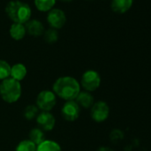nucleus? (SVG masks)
<instances>
[{"instance_id":"obj_19","label":"nucleus","mask_w":151,"mask_h":151,"mask_svg":"<svg viewBox=\"0 0 151 151\" xmlns=\"http://www.w3.org/2000/svg\"><path fill=\"white\" fill-rule=\"evenodd\" d=\"M11 65L5 60H0V81L10 78Z\"/></svg>"},{"instance_id":"obj_3","label":"nucleus","mask_w":151,"mask_h":151,"mask_svg":"<svg viewBox=\"0 0 151 151\" xmlns=\"http://www.w3.org/2000/svg\"><path fill=\"white\" fill-rule=\"evenodd\" d=\"M22 89L21 82L8 78L0 83V97L9 104L17 102L22 97Z\"/></svg>"},{"instance_id":"obj_5","label":"nucleus","mask_w":151,"mask_h":151,"mask_svg":"<svg viewBox=\"0 0 151 151\" xmlns=\"http://www.w3.org/2000/svg\"><path fill=\"white\" fill-rule=\"evenodd\" d=\"M57 103V96L51 90L41 91L36 99V106L41 111L50 112Z\"/></svg>"},{"instance_id":"obj_4","label":"nucleus","mask_w":151,"mask_h":151,"mask_svg":"<svg viewBox=\"0 0 151 151\" xmlns=\"http://www.w3.org/2000/svg\"><path fill=\"white\" fill-rule=\"evenodd\" d=\"M80 86L84 91L92 93L96 91L101 84V78L99 72L93 69H88L84 72L80 80Z\"/></svg>"},{"instance_id":"obj_24","label":"nucleus","mask_w":151,"mask_h":151,"mask_svg":"<svg viewBox=\"0 0 151 151\" xmlns=\"http://www.w3.org/2000/svg\"><path fill=\"white\" fill-rule=\"evenodd\" d=\"M61 1H66V2H69V1H71V0H61Z\"/></svg>"},{"instance_id":"obj_20","label":"nucleus","mask_w":151,"mask_h":151,"mask_svg":"<svg viewBox=\"0 0 151 151\" xmlns=\"http://www.w3.org/2000/svg\"><path fill=\"white\" fill-rule=\"evenodd\" d=\"M39 109L36 105H28L23 110V116L27 120H32L37 116Z\"/></svg>"},{"instance_id":"obj_21","label":"nucleus","mask_w":151,"mask_h":151,"mask_svg":"<svg viewBox=\"0 0 151 151\" xmlns=\"http://www.w3.org/2000/svg\"><path fill=\"white\" fill-rule=\"evenodd\" d=\"M44 39L46 43L48 44H54L58 41L59 39V34L56 29H49L44 33Z\"/></svg>"},{"instance_id":"obj_16","label":"nucleus","mask_w":151,"mask_h":151,"mask_svg":"<svg viewBox=\"0 0 151 151\" xmlns=\"http://www.w3.org/2000/svg\"><path fill=\"white\" fill-rule=\"evenodd\" d=\"M29 139L31 140L33 143H35L37 146L42 143L44 140H45V134L43 130H41L39 127L32 128L29 133Z\"/></svg>"},{"instance_id":"obj_13","label":"nucleus","mask_w":151,"mask_h":151,"mask_svg":"<svg viewBox=\"0 0 151 151\" xmlns=\"http://www.w3.org/2000/svg\"><path fill=\"white\" fill-rule=\"evenodd\" d=\"M133 0H111V9L117 14H124L132 7Z\"/></svg>"},{"instance_id":"obj_8","label":"nucleus","mask_w":151,"mask_h":151,"mask_svg":"<svg viewBox=\"0 0 151 151\" xmlns=\"http://www.w3.org/2000/svg\"><path fill=\"white\" fill-rule=\"evenodd\" d=\"M67 22V17L65 13L60 9H52L47 14V22L50 27L53 29H61Z\"/></svg>"},{"instance_id":"obj_6","label":"nucleus","mask_w":151,"mask_h":151,"mask_svg":"<svg viewBox=\"0 0 151 151\" xmlns=\"http://www.w3.org/2000/svg\"><path fill=\"white\" fill-rule=\"evenodd\" d=\"M109 106L104 101H98L93 103L90 109V115L92 119L96 123H102L109 116Z\"/></svg>"},{"instance_id":"obj_14","label":"nucleus","mask_w":151,"mask_h":151,"mask_svg":"<svg viewBox=\"0 0 151 151\" xmlns=\"http://www.w3.org/2000/svg\"><path fill=\"white\" fill-rule=\"evenodd\" d=\"M9 34L11 37L15 41H20L23 39L27 34L25 24L21 23H13L9 29Z\"/></svg>"},{"instance_id":"obj_2","label":"nucleus","mask_w":151,"mask_h":151,"mask_svg":"<svg viewBox=\"0 0 151 151\" xmlns=\"http://www.w3.org/2000/svg\"><path fill=\"white\" fill-rule=\"evenodd\" d=\"M6 13L14 23H27L31 18L30 6L20 0H12L6 6Z\"/></svg>"},{"instance_id":"obj_9","label":"nucleus","mask_w":151,"mask_h":151,"mask_svg":"<svg viewBox=\"0 0 151 151\" xmlns=\"http://www.w3.org/2000/svg\"><path fill=\"white\" fill-rule=\"evenodd\" d=\"M36 121L37 124V127H39L41 130L45 132L52 131L55 126V117L51 112H45L41 111L36 117Z\"/></svg>"},{"instance_id":"obj_15","label":"nucleus","mask_w":151,"mask_h":151,"mask_svg":"<svg viewBox=\"0 0 151 151\" xmlns=\"http://www.w3.org/2000/svg\"><path fill=\"white\" fill-rule=\"evenodd\" d=\"M37 151H61V147L55 140L45 139L37 146Z\"/></svg>"},{"instance_id":"obj_23","label":"nucleus","mask_w":151,"mask_h":151,"mask_svg":"<svg viewBox=\"0 0 151 151\" xmlns=\"http://www.w3.org/2000/svg\"><path fill=\"white\" fill-rule=\"evenodd\" d=\"M98 151H114V150L112 148L109 147H101L98 149Z\"/></svg>"},{"instance_id":"obj_17","label":"nucleus","mask_w":151,"mask_h":151,"mask_svg":"<svg viewBox=\"0 0 151 151\" xmlns=\"http://www.w3.org/2000/svg\"><path fill=\"white\" fill-rule=\"evenodd\" d=\"M37 9L40 12H49L54 6L56 0H34Z\"/></svg>"},{"instance_id":"obj_12","label":"nucleus","mask_w":151,"mask_h":151,"mask_svg":"<svg viewBox=\"0 0 151 151\" xmlns=\"http://www.w3.org/2000/svg\"><path fill=\"white\" fill-rule=\"evenodd\" d=\"M27 73L28 69L23 63H15L11 66L10 78L18 82H22L26 78Z\"/></svg>"},{"instance_id":"obj_10","label":"nucleus","mask_w":151,"mask_h":151,"mask_svg":"<svg viewBox=\"0 0 151 151\" xmlns=\"http://www.w3.org/2000/svg\"><path fill=\"white\" fill-rule=\"evenodd\" d=\"M26 31L32 37H40L45 33V27L38 20H29L25 23Z\"/></svg>"},{"instance_id":"obj_7","label":"nucleus","mask_w":151,"mask_h":151,"mask_svg":"<svg viewBox=\"0 0 151 151\" xmlns=\"http://www.w3.org/2000/svg\"><path fill=\"white\" fill-rule=\"evenodd\" d=\"M81 109L75 101H68L63 104L60 113L62 117L69 122H74L80 116Z\"/></svg>"},{"instance_id":"obj_11","label":"nucleus","mask_w":151,"mask_h":151,"mask_svg":"<svg viewBox=\"0 0 151 151\" xmlns=\"http://www.w3.org/2000/svg\"><path fill=\"white\" fill-rule=\"evenodd\" d=\"M75 101L79 105L80 108L84 109H91L95 102L93 95L86 91H80L77 98L75 99Z\"/></svg>"},{"instance_id":"obj_1","label":"nucleus","mask_w":151,"mask_h":151,"mask_svg":"<svg viewBox=\"0 0 151 151\" xmlns=\"http://www.w3.org/2000/svg\"><path fill=\"white\" fill-rule=\"evenodd\" d=\"M80 91L79 82L70 76H63L57 78L52 85V92L55 95L66 101H75Z\"/></svg>"},{"instance_id":"obj_22","label":"nucleus","mask_w":151,"mask_h":151,"mask_svg":"<svg viewBox=\"0 0 151 151\" xmlns=\"http://www.w3.org/2000/svg\"><path fill=\"white\" fill-rule=\"evenodd\" d=\"M123 132L120 131V130H113L110 133V139L113 140V141H116V140H119V139H123Z\"/></svg>"},{"instance_id":"obj_18","label":"nucleus","mask_w":151,"mask_h":151,"mask_svg":"<svg viewBox=\"0 0 151 151\" xmlns=\"http://www.w3.org/2000/svg\"><path fill=\"white\" fill-rule=\"evenodd\" d=\"M15 151H37V145L29 139H23L17 144Z\"/></svg>"}]
</instances>
